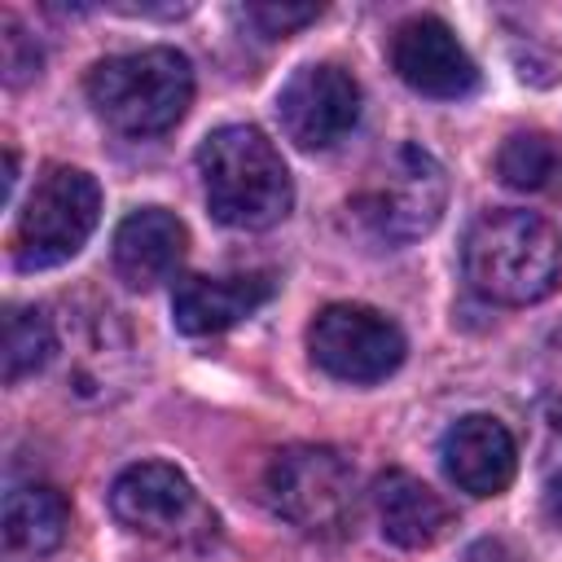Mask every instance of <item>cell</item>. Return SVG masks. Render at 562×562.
Returning <instances> with one entry per match:
<instances>
[{"label": "cell", "instance_id": "9", "mask_svg": "<svg viewBox=\"0 0 562 562\" xmlns=\"http://www.w3.org/2000/svg\"><path fill=\"white\" fill-rule=\"evenodd\" d=\"M277 119L299 149H329L360 119V83L334 61L299 66L277 92Z\"/></svg>", "mask_w": 562, "mask_h": 562}, {"label": "cell", "instance_id": "7", "mask_svg": "<svg viewBox=\"0 0 562 562\" xmlns=\"http://www.w3.org/2000/svg\"><path fill=\"white\" fill-rule=\"evenodd\" d=\"M110 509L123 527L158 544L202 549L215 540V514L202 505L193 483L176 465H162V461L127 465L110 483Z\"/></svg>", "mask_w": 562, "mask_h": 562}, {"label": "cell", "instance_id": "17", "mask_svg": "<svg viewBox=\"0 0 562 562\" xmlns=\"http://www.w3.org/2000/svg\"><path fill=\"white\" fill-rule=\"evenodd\" d=\"M57 356V325L44 307H9L4 316V382L40 373Z\"/></svg>", "mask_w": 562, "mask_h": 562}, {"label": "cell", "instance_id": "16", "mask_svg": "<svg viewBox=\"0 0 562 562\" xmlns=\"http://www.w3.org/2000/svg\"><path fill=\"white\" fill-rule=\"evenodd\" d=\"M496 176L522 193H558L562 189V140L549 132H514L496 154Z\"/></svg>", "mask_w": 562, "mask_h": 562}, {"label": "cell", "instance_id": "21", "mask_svg": "<svg viewBox=\"0 0 562 562\" xmlns=\"http://www.w3.org/2000/svg\"><path fill=\"white\" fill-rule=\"evenodd\" d=\"M544 422H549V430H553V435L562 439V400H553V404H549V413H544Z\"/></svg>", "mask_w": 562, "mask_h": 562}, {"label": "cell", "instance_id": "11", "mask_svg": "<svg viewBox=\"0 0 562 562\" xmlns=\"http://www.w3.org/2000/svg\"><path fill=\"white\" fill-rule=\"evenodd\" d=\"M439 457H443V474L470 496H501L514 483V470H518L514 435L487 413L457 417L443 430Z\"/></svg>", "mask_w": 562, "mask_h": 562}, {"label": "cell", "instance_id": "15", "mask_svg": "<svg viewBox=\"0 0 562 562\" xmlns=\"http://www.w3.org/2000/svg\"><path fill=\"white\" fill-rule=\"evenodd\" d=\"M70 531V505L48 483H22L4 496V544L18 553H48Z\"/></svg>", "mask_w": 562, "mask_h": 562}, {"label": "cell", "instance_id": "1", "mask_svg": "<svg viewBox=\"0 0 562 562\" xmlns=\"http://www.w3.org/2000/svg\"><path fill=\"white\" fill-rule=\"evenodd\" d=\"M470 285L492 303H540L562 281V241L536 211H483L461 246Z\"/></svg>", "mask_w": 562, "mask_h": 562}, {"label": "cell", "instance_id": "18", "mask_svg": "<svg viewBox=\"0 0 562 562\" xmlns=\"http://www.w3.org/2000/svg\"><path fill=\"white\" fill-rule=\"evenodd\" d=\"M40 44L22 31V22L13 13L0 18V66H4V83L9 88H22L26 79L40 75Z\"/></svg>", "mask_w": 562, "mask_h": 562}, {"label": "cell", "instance_id": "8", "mask_svg": "<svg viewBox=\"0 0 562 562\" xmlns=\"http://www.w3.org/2000/svg\"><path fill=\"white\" fill-rule=\"evenodd\" d=\"M307 351L338 382H382L404 360V334L364 303H329L307 325Z\"/></svg>", "mask_w": 562, "mask_h": 562}, {"label": "cell", "instance_id": "3", "mask_svg": "<svg viewBox=\"0 0 562 562\" xmlns=\"http://www.w3.org/2000/svg\"><path fill=\"white\" fill-rule=\"evenodd\" d=\"M92 110L123 136L171 132L193 101V66L180 48H136L105 57L88 70Z\"/></svg>", "mask_w": 562, "mask_h": 562}, {"label": "cell", "instance_id": "20", "mask_svg": "<svg viewBox=\"0 0 562 562\" xmlns=\"http://www.w3.org/2000/svg\"><path fill=\"white\" fill-rule=\"evenodd\" d=\"M544 514H549L553 527H562V474H553L544 483Z\"/></svg>", "mask_w": 562, "mask_h": 562}, {"label": "cell", "instance_id": "6", "mask_svg": "<svg viewBox=\"0 0 562 562\" xmlns=\"http://www.w3.org/2000/svg\"><path fill=\"white\" fill-rule=\"evenodd\" d=\"M101 220V189L79 167H48L13 224V263L44 272L83 250Z\"/></svg>", "mask_w": 562, "mask_h": 562}, {"label": "cell", "instance_id": "19", "mask_svg": "<svg viewBox=\"0 0 562 562\" xmlns=\"http://www.w3.org/2000/svg\"><path fill=\"white\" fill-rule=\"evenodd\" d=\"M237 13H241V22L255 26V35H263V40H285V35H294L299 26H307V22L321 18L316 4H246V9H237Z\"/></svg>", "mask_w": 562, "mask_h": 562}, {"label": "cell", "instance_id": "2", "mask_svg": "<svg viewBox=\"0 0 562 562\" xmlns=\"http://www.w3.org/2000/svg\"><path fill=\"white\" fill-rule=\"evenodd\" d=\"M206 206L228 228H272L290 215L294 184L277 145L250 123H224L198 145Z\"/></svg>", "mask_w": 562, "mask_h": 562}, {"label": "cell", "instance_id": "12", "mask_svg": "<svg viewBox=\"0 0 562 562\" xmlns=\"http://www.w3.org/2000/svg\"><path fill=\"white\" fill-rule=\"evenodd\" d=\"M277 294V281L268 272H233V277H180L171 294V321L180 334H224L250 312H259Z\"/></svg>", "mask_w": 562, "mask_h": 562}, {"label": "cell", "instance_id": "13", "mask_svg": "<svg viewBox=\"0 0 562 562\" xmlns=\"http://www.w3.org/2000/svg\"><path fill=\"white\" fill-rule=\"evenodd\" d=\"M189 250L184 224L162 206H140L114 228V272L127 290H154L171 281Z\"/></svg>", "mask_w": 562, "mask_h": 562}, {"label": "cell", "instance_id": "14", "mask_svg": "<svg viewBox=\"0 0 562 562\" xmlns=\"http://www.w3.org/2000/svg\"><path fill=\"white\" fill-rule=\"evenodd\" d=\"M373 509H378V527L391 544L400 549H430L439 540H448V531L457 527L452 505L422 483L408 470H386L373 483Z\"/></svg>", "mask_w": 562, "mask_h": 562}, {"label": "cell", "instance_id": "4", "mask_svg": "<svg viewBox=\"0 0 562 562\" xmlns=\"http://www.w3.org/2000/svg\"><path fill=\"white\" fill-rule=\"evenodd\" d=\"M448 202V176L422 145H395L351 193L347 211L360 233L386 246L426 237Z\"/></svg>", "mask_w": 562, "mask_h": 562}, {"label": "cell", "instance_id": "10", "mask_svg": "<svg viewBox=\"0 0 562 562\" xmlns=\"http://www.w3.org/2000/svg\"><path fill=\"white\" fill-rule=\"evenodd\" d=\"M391 66L422 97L457 101V97H470L479 88L474 57L461 48L452 26L430 18V13L408 18V22L395 26V35H391Z\"/></svg>", "mask_w": 562, "mask_h": 562}, {"label": "cell", "instance_id": "5", "mask_svg": "<svg viewBox=\"0 0 562 562\" xmlns=\"http://www.w3.org/2000/svg\"><path fill=\"white\" fill-rule=\"evenodd\" d=\"M268 505L303 536H342L356 522V465L325 443H290L268 461Z\"/></svg>", "mask_w": 562, "mask_h": 562}]
</instances>
